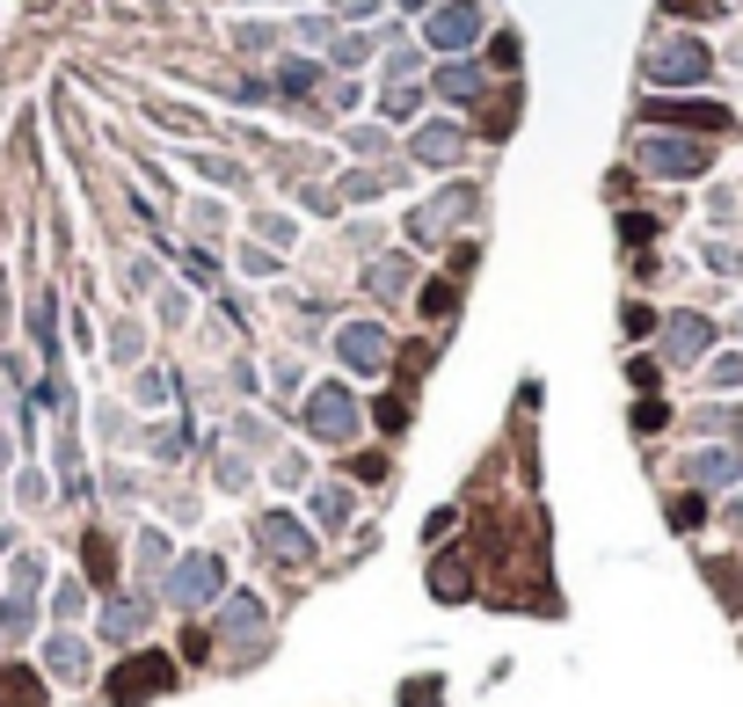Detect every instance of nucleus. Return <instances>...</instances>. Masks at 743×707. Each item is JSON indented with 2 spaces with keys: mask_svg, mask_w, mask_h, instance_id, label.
<instances>
[{
  "mask_svg": "<svg viewBox=\"0 0 743 707\" xmlns=\"http://www.w3.org/2000/svg\"><path fill=\"white\" fill-rule=\"evenodd\" d=\"M175 686V656L146 649V656H124L117 672H110V700L117 707H138V700H154V693Z\"/></svg>",
  "mask_w": 743,
  "mask_h": 707,
  "instance_id": "1",
  "label": "nucleus"
},
{
  "mask_svg": "<svg viewBox=\"0 0 743 707\" xmlns=\"http://www.w3.org/2000/svg\"><path fill=\"white\" fill-rule=\"evenodd\" d=\"M649 81H671V89H685V81H708V44L678 37V44L649 52Z\"/></svg>",
  "mask_w": 743,
  "mask_h": 707,
  "instance_id": "2",
  "label": "nucleus"
},
{
  "mask_svg": "<svg viewBox=\"0 0 743 707\" xmlns=\"http://www.w3.org/2000/svg\"><path fill=\"white\" fill-rule=\"evenodd\" d=\"M307 430L313 438H350V430H358V402H350L343 387H321L307 402Z\"/></svg>",
  "mask_w": 743,
  "mask_h": 707,
  "instance_id": "3",
  "label": "nucleus"
},
{
  "mask_svg": "<svg viewBox=\"0 0 743 707\" xmlns=\"http://www.w3.org/2000/svg\"><path fill=\"white\" fill-rule=\"evenodd\" d=\"M336 357H343L350 372H380V365H386V329H372V321H350V329H336Z\"/></svg>",
  "mask_w": 743,
  "mask_h": 707,
  "instance_id": "4",
  "label": "nucleus"
},
{
  "mask_svg": "<svg viewBox=\"0 0 743 707\" xmlns=\"http://www.w3.org/2000/svg\"><path fill=\"white\" fill-rule=\"evenodd\" d=\"M641 168H657V176H700V168H708V146H685V139H641Z\"/></svg>",
  "mask_w": 743,
  "mask_h": 707,
  "instance_id": "5",
  "label": "nucleus"
},
{
  "mask_svg": "<svg viewBox=\"0 0 743 707\" xmlns=\"http://www.w3.org/2000/svg\"><path fill=\"white\" fill-rule=\"evenodd\" d=\"M474 37H482V8H474V0H452V8L431 15V44L437 52H460V44H474Z\"/></svg>",
  "mask_w": 743,
  "mask_h": 707,
  "instance_id": "6",
  "label": "nucleus"
},
{
  "mask_svg": "<svg viewBox=\"0 0 743 707\" xmlns=\"http://www.w3.org/2000/svg\"><path fill=\"white\" fill-rule=\"evenodd\" d=\"M219 584H226V569L211 562V554H190V562L175 569V605H205V599H219Z\"/></svg>",
  "mask_w": 743,
  "mask_h": 707,
  "instance_id": "7",
  "label": "nucleus"
},
{
  "mask_svg": "<svg viewBox=\"0 0 743 707\" xmlns=\"http://www.w3.org/2000/svg\"><path fill=\"white\" fill-rule=\"evenodd\" d=\"M256 532H262V548H270L277 562H307V554H313V540H307V532H299V526H292V518H285V511L256 518Z\"/></svg>",
  "mask_w": 743,
  "mask_h": 707,
  "instance_id": "8",
  "label": "nucleus"
},
{
  "mask_svg": "<svg viewBox=\"0 0 743 707\" xmlns=\"http://www.w3.org/2000/svg\"><path fill=\"white\" fill-rule=\"evenodd\" d=\"M467 205H474V197H467V190H445V197H437V205H423V212H415V219H409V233H415V241H437V233H445V227H452V219L467 212Z\"/></svg>",
  "mask_w": 743,
  "mask_h": 707,
  "instance_id": "9",
  "label": "nucleus"
},
{
  "mask_svg": "<svg viewBox=\"0 0 743 707\" xmlns=\"http://www.w3.org/2000/svg\"><path fill=\"white\" fill-rule=\"evenodd\" d=\"M663 336H671V357H700V351L714 343V329H708L700 314H678L671 329H663Z\"/></svg>",
  "mask_w": 743,
  "mask_h": 707,
  "instance_id": "10",
  "label": "nucleus"
},
{
  "mask_svg": "<svg viewBox=\"0 0 743 707\" xmlns=\"http://www.w3.org/2000/svg\"><path fill=\"white\" fill-rule=\"evenodd\" d=\"M657 117H678V124H708V132H729V110H722V103H657Z\"/></svg>",
  "mask_w": 743,
  "mask_h": 707,
  "instance_id": "11",
  "label": "nucleus"
},
{
  "mask_svg": "<svg viewBox=\"0 0 743 707\" xmlns=\"http://www.w3.org/2000/svg\"><path fill=\"white\" fill-rule=\"evenodd\" d=\"M313 518H321L329 532H343L350 518H358V496H350V489H321V496H313Z\"/></svg>",
  "mask_w": 743,
  "mask_h": 707,
  "instance_id": "12",
  "label": "nucleus"
},
{
  "mask_svg": "<svg viewBox=\"0 0 743 707\" xmlns=\"http://www.w3.org/2000/svg\"><path fill=\"white\" fill-rule=\"evenodd\" d=\"M460 146H467V139H460L452 124H431V132H415V160H452Z\"/></svg>",
  "mask_w": 743,
  "mask_h": 707,
  "instance_id": "13",
  "label": "nucleus"
},
{
  "mask_svg": "<svg viewBox=\"0 0 743 707\" xmlns=\"http://www.w3.org/2000/svg\"><path fill=\"white\" fill-rule=\"evenodd\" d=\"M256 627H262V605H256V599H226L219 635H256Z\"/></svg>",
  "mask_w": 743,
  "mask_h": 707,
  "instance_id": "14",
  "label": "nucleus"
},
{
  "mask_svg": "<svg viewBox=\"0 0 743 707\" xmlns=\"http://www.w3.org/2000/svg\"><path fill=\"white\" fill-rule=\"evenodd\" d=\"M743 460L736 453H692V481H736Z\"/></svg>",
  "mask_w": 743,
  "mask_h": 707,
  "instance_id": "15",
  "label": "nucleus"
},
{
  "mask_svg": "<svg viewBox=\"0 0 743 707\" xmlns=\"http://www.w3.org/2000/svg\"><path fill=\"white\" fill-rule=\"evenodd\" d=\"M44 664H52L59 678H81V672H87V656H81V642H73V635H52V649H44Z\"/></svg>",
  "mask_w": 743,
  "mask_h": 707,
  "instance_id": "16",
  "label": "nucleus"
},
{
  "mask_svg": "<svg viewBox=\"0 0 743 707\" xmlns=\"http://www.w3.org/2000/svg\"><path fill=\"white\" fill-rule=\"evenodd\" d=\"M437 95H452V103H474V95H482V73H474V66H445V73H437Z\"/></svg>",
  "mask_w": 743,
  "mask_h": 707,
  "instance_id": "17",
  "label": "nucleus"
},
{
  "mask_svg": "<svg viewBox=\"0 0 743 707\" xmlns=\"http://www.w3.org/2000/svg\"><path fill=\"white\" fill-rule=\"evenodd\" d=\"M103 627H110V642H117V635H138V627H146V605H138V599H117L103 613Z\"/></svg>",
  "mask_w": 743,
  "mask_h": 707,
  "instance_id": "18",
  "label": "nucleus"
},
{
  "mask_svg": "<svg viewBox=\"0 0 743 707\" xmlns=\"http://www.w3.org/2000/svg\"><path fill=\"white\" fill-rule=\"evenodd\" d=\"M0 707H44V693H37L30 672H8L0 678Z\"/></svg>",
  "mask_w": 743,
  "mask_h": 707,
  "instance_id": "19",
  "label": "nucleus"
},
{
  "mask_svg": "<svg viewBox=\"0 0 743 707\" xmlns=\"http://www.w3.org/2000/svg\"><path fill=\"white\" fill-rule=\"evenodd\" d=\"M30 627V599H8L0 605V635H22Z\"/></svg>",
  "mask_w": 743,
  "mask_h": 707,
  "instance_id": "20",
  "label": "nucleus"
},
{
  "mask_svg": "<svg viewBox=\"0 0 743 707\" xmlns=\"http://www.w3.org/2000/svg\"><path fill=\"white\" fill-rule=\"evenodd\" d=\"M372 292H409V270H401V263H380V270H372Z\"/></svg>",
  "mask_w": 743,
  "mask_h": 707,
  "instance_id": "21",
  "label": "nucleus"
},
{
  "mask_svg": "<svg viewBox=\"0 0 743 707\" xmlns=\"http://www.w3.org/2000/svg\"><path fill=\"white\" fill-rule=\"evenodd\" d=\"M437 693H445V686H437V678H415V686L401 693V700H409V707H437Z\"/></svg>",
  "mask_w": 743,
  "mask_h": 707,
  "instance_id": "22",
  "label": "nucleus"
},
{
  "mask_svg": "<svg viewBox=\"0 0 743 707\" xmlns=\"http://www.w3.org/2000/svg\"><path fill=\"white\" fill-rule=\"evenodd\" d=\"M700 518H708V503H692V496H685V503H678V511H671V526H678V532H692V526H700Z\"/></svg>",
  "mask_w": 743,
  "mask_h": 707,
  "instance_id": "23",
  "label": "nucleus"
},
{
  "mask_svg": "<svg viewBox=\"0 0 743 707\" xmlns=\"http://www.w3.org/2000/svg\"><path fill=\"white\" fill-rule=\"evenodd\" d=\"M87 569H95V576H110V540H103V532L87 540Z\"/></svg>",
  "mask_w": 743,
  "mask_h": 707,
  "instance_id": "24",
  "label": "nucleus"
},
{
  "mask_svg": "<svg viewBox=\"0 0 743 707\" xmlns=\"http://www.w3.org/2000/svg\"><path fill=\"white\" fill-rule=\"evenodd\" d=\"M423 314H452V284H431V292H423Z\"/></svg>",
  "mask_w": 743,
  "mask_h": 707,
  "instance_id": "25",
  "label": "nucleus"
},
{
  "mask_svg": "<svg viewBox=\"0 0 743 707\" xmlns=\"http://www.w3.org/2000/svg\"><path fill=\"white\" fill-rule=\"evenodd\" d=\"M663 8H678V15H714V0H663Z\"/></svg>",
  "mask_w": 743,
  "mask_h": 707,
  "instance_id": "26",
  "label": "nucleus"
},
{
  "mask_svg": "<svg viewBox=\"0 0 743 707\" xmlns=\"http://www.w3.org/2000/svg\"><path fill=\"white\" fill-rule=\"evenodd\" d=\"M401 8H431V0H401Z\"/></svg>",
  "mask_w": 743,
  "mask_h": 707,
  "instance_id": "27",
  "label": "nucleus"
}]
</instances>
